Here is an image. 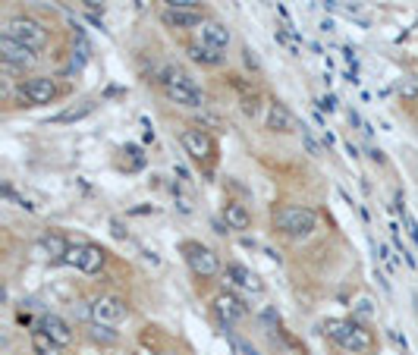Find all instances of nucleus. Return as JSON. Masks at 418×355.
I'll return each mask as SVG.
<instances>
[{
    "mask_svg": "<svg viewBox=\"0 0 418 355\" xmlns=\"http://www.w3.org/2000/svg\"><path fill=\"white\" fill-rule=\"evenodd\" d=\"M321 327H324V336H327V340H334L336 346L352 352V355H368L374 349V333L365 327V324L355 321V317H330V321H324Z\"/></svg>",
    "mask_w": 418,
    "mask_h": 355,
    "instance_id": "obj_1",
    "label": "nucleus"
},
{
    "mask_svg": "<svg viewBox=\"0 0 418 355\" xmlns=\"http://www.w3.org/2000/svg\"><path fill=\"white\" fill-rule=\"evenodd\" d=\"M161 89H164V95L170 98L173 104H183V107H202L204 104V95L195 85V79H192L189 73L177 70V66H167V70L161 73Z\"/></svg>",
    "mask_w": 418,
    "mask_h": 355,
    "instance_id": "obj_2",
    "label": "nucleus"
},
{
    "mask_svg": "<svg viewBox=\"0 0 418 355\" xmlns=\"http://www.w3.org/2000/svg\"><path fill=\"white\" fill-rule=\"evenodd\" d=\"M274 229L290 239H305L318 229V214L305 204H283V208L274 214Z\"/></svg>",
    "mask_w": 418,
    "mask_h": 355,
    "instance_id": "obj_3",
    "label": "nucleus"
},
{
    "mask_svg": "<svg viewBox=\"0 0 418 355\" xmlns=\"http://www.w3.org/2000/svg\"><path fill=\"white\" fill-rule=\"evenodd\" d=\"M3 38H13V41H20V45H29V47H35V51H41V47H47V41H51V32H47L45 22L32 20V16H10V20L3 22Z\"/></svg>",
    "mask_w": 418,
    "mask_h": 355,
    "instance_id": "obj_4",
    "label": "nucleus"
},
{
    "mask_svg": "<svg viewBox=\"0 0 418 355\" xmlns=\"http://www.w3.org/2000/svg\"><path fill=\"white\" fill-rule=\"evenodd\" d=\"M179 145L195 164H211L217 158V142L204 126H186L179 133Z\"/></svg>",
    "mask_w": 418,
    "mask_h": 355,
    "instance_id": "obj_5",
    "label": "nucleus"
},
{
    "mask_svg": "<svg viewBox=\"0 0 418 355\" xmlns=\"http://www.w3.org/2000/svg\"><path fill=\"white\" fill-rule=\"evenodd\" d=\"M64 264L76 267V271H82V273H98L107 264V252H104L101 246H95V242H70Z\"/></svg>",
    "mask_w": 418,
    "mask_h": 355,
    "instance_id": "obj_6",
    "label": "nucleus"
},
{
    "mask_svg": "<svg viewBox=\"0 0 418 355\" xmlns=\"http://www.w3.org/2000/svg\"><path fill=\"white\" fill-rule=\"evenodd\" d=\"M179 248H183V258H186V264H189V271L195 273L198 280H211L221 273V258H217L208 246H202V242H183Z\"/></svg>",
    "mask_w": 418,
    "mask_h": 355,
    "instance_id": "obj_7",
    "label": "nucleus"
},
{
    "mask_svg": "<svg viewBox=\"0 0 418 355\" xmlns=\"http://www.w3.org/2000/svg\"><path fill=\"white\" fill-rule=\"evenodd\" d=\"M20 95L29 107H41V104H51L54 98L60 95V89L51 76H32V79H22L20 82Z\"/></svg>",
    "mask_w": 418,
    "mask_h": 355,
    "instance_id": "obj_8",
    "label": "nucleus"
},
{
    "mask_svg": "<svg viewBox=\"0 0 418 355\" xmlns=\"http://www.w3.org/2000/svg\"><path fill=\"white\" fill-rule=\"evenodd\" d=\"M129 317V305L120 296H98L91 302V321L104 324V327H117Z\"/></svg>",
    "mask_w": 418,
    "mask_h": 355,
    "instance_id": "obj_9",
    "label": "nucleus"
},
{
    "mask_svg": "<svg viewBox=\"0 0 418 355\" xmlns=\"http://www.w3.org/2000/svg\"><path fill=\"white\" fill-rule=\"evenodd\" d=\"M0 57L7 66H16V70H29V66L38 63V51L29 45H20L13 38H0Z\"/></svg>",
    "mask_w": 418,
    "mask_h": 355,
    "instance_id": "obj_10",
    "label": "nucleus"
},
{
    "mask_svg": "<svg viewBox=\"0 0 418 355\" xmlns=\"http://www.w3.org/2000/svg\"><path fill=\"white\" fill-rule=\"evenodd\" d=\"M214 315L221 317V324L223 327H230V324H236V321H242V317L248 315V308H246V302H242L239 296H233V292H217L214 296Z\"/></svg>",
    "mask_w": 418,
    "mask_h": 355,
    "instance_id": "obj_11",
    "label": "nucleus"
},
{
    "mask_svg": "<svg viewBox=\"0 0 418 355\" xmlns=\"http://www.w3.org/2000/svg\"><path fill=\"white\" fill-rule=\"evenodd\" d=\"M208 16H202V10H170L167 7L161 13V22L167 29H179V32H189V29H202V22Z\"/></svg>",
    "mask_w": 418,
    "mask_h": 355,
    "instance_id": "obj_12",
    "label": "nucleus"
},
{
    "mask_svg": "<svg viewBox=\"0 0 418 355\" xmlns=\"http://www.w3.org/2000/svg\"><path fill=\"white\" fill-rule=\"evenodd\" d=\"M198 32H202V45L214 47V51H227V47H230V41H233V35H230V29L223 26L221 20H204Z\"/></svg>",
    "mask_w": 418,
    "mask_h": 355,
    "instance_id": "obj_13",
    "label": "nucleus"
},
{
    "mask_svg": "<svg viewBox=\"0 0 418 355\" xmlns=\"http://www.w3.org/2000/svg\"><path fill=\"white\" fill-rule=\"evenodd\" d=\"M38 327L45 330V333L51 336L54 342H60V346H64V349L76 342V333H73V327H70V324H66L60 315H45V317H41V321H38Z\"/></svg>",
    "mask_w": 418,
    "mask_h": 355,
    "instance_id": "obj_14",
    "label": "nucleus"
},
{
    "mask_svg": "<svg viewBox=\"0 0 418 355\" xmlns=\"http://www.w3.org/2000/svg\"><path fill=\"white\" fill-rule=\"evenodd\" d=\"M227 280L233 286H239V289H246V292H255L258 296L261 289H264V283L258 280V273L255 271H248L246 264H239V261H233V264H227Z\"/></svg>",
    "mask_w": 418,
    "mask_h": 355,
    "instance_id": "obj_15",
    "label": "nucleus"
},
{
    "mask_svg": "<svg viewBox=\"0 0 418 355\" xmlns=\"http://www.w3.org/2000/svg\"><path fill=\"white\" fill-rule=\"evenodd\" d=\"M264 126L271 129V133H296L299 129V123H296V116L290 114V110L283 107V104H277L274 101L271 107H267V120H264Z\"/></svg>",
    "mask_w": 418,
    "mask_h": 355,
    "instance_id": "obj_16",
    "label": "nucleus"
},
{
    "mask_svg": "<svg viewBox=\"0 0 418 355\" xmlns=\"http://www.w3.org/2000/svg\"><path fill=\"white\" fill-rule=\"evenodd\" d=\"M223 220H227V229H236V233H242V229L252 227V214H248V208L246 204H239V202L223 204Z\"/></svg>",
    "mask_w": 418,
    "mask_h": 355,
    "instance_id": "obj_17",
    "label": "nucleus"
},
{
    "mask_svg": "<svg viewBox=\"0 0 418 355\" xmlns=\"http://www.w3.org/2000/svg\"><path fill=\"white\" fill-rule=\"evenodd\" d=\"M186 54H189L192 63H202V66H221L223 63V54L214 51L208 45H186Z\"/></svg>",
    "mask_w": 418,
    "mask_h": 355,
    "instance_id": "obj_18",
    "label": "nucleus"
},
{
    "mask_svg": "<svg viewBox=\"0 0 418 355\" xmlns=\"http://www.w3.org/2000/svg\"><path fill=\"white\" fill-rule=\"evenodd\" d=\"M29 342H32V352H35V355H64V346H60V342H54L41 327L32 330Z\"/></svg>",
    "mask_w": 418,
    "mask_h": 355,
    "instance_id": "obj_19",
    "label": "nucleus"
},
{
    "mask_svg": "<svg viewBox=\"0 0 418 355\" xmlns=\"http://www.w3.org/2000/svg\"><path fill=\"white\" fill-rule=\"evenodd\" d=\"M41 248H45V252L51 255L54 261H64V258H66V248H70V242H66L60 233H45V236H41Z\"/></svg>",
    "mask_w": 418,
    "mask_h": 355,
    "instance_id": "obj_20",
    "label": "nucleus"
},
{
    "mask_svg": "<svg viewBox=\"0 0 418 355\" xmlns=\"http://www.w3.org/2000/svg\"><path fill=\"white\" fill-rule=\"evenodd\" d=\"M95 107H98V101H82L79 107H70V110H64V114H57L54 116V123H79L89 114H95Z\"/></svg>",
    "mask_w": 418,
    "mask_h": 355,
    "instance_id": "obj_21",
    "label": "nucleus"
},
{
    "mask_svg": "<svg viewBox=\"0 0 418 355\" xmlns=\"http://www.w3.org/2000/svg\"><path fill=\"white\" fill-rule=\"evenodd\" d=\"M91 340L110 346V342H117V333H110V327H104V324H91Z\"/></svg>",
    "mask_w": 418,
    "mask_h": 355,
    "instance_id": "obj_22",
    "label": "nucleus"
},
{
    "mask_svg": "<svg viewBox=\"0 0 418 355\" xmlns=\"http://www.w3.org/2000/svg\"><path fill=\"white\" fill-rule=\"evenodd\" d=\"M302 142H305V148H308V154H311V158H321V145H318V142H315V135H311V129L308 126H302Z\"/></svg>",
    "mask_w": 418,
    "mask_h": 355,
    "instance_id": "obj_23",
    "label": "nucleus"
},
{
    "mask_svg": "<svg viewBox=\"0 0 418 355\" xmlns=\"http://www.w3.org/2000/svg\"><path fill=\"white\" fill-rule=\"evenodd\" d=\"M170 10H202V0H161Z\"/></svg>",
    "mask_w": 418,
    "mask_h": 355,
    "instance_id": "obj_24",
    "label": "nucleus"
},
{
    "mask_svg": "<svg viewBox=\"0 0 418 355\" xmlns=\"http://www.w3.org/2000/svg\"><path fill=\"white\" fill-rule=\"evenodd\" d=\"M399 214H403V220H405V229H409V239H412V242H415V246H418V223H415V217H412V214H409V211H405V208L399 211Z\"/></svg>",
    "mask_w": 418,
    "mask_h": 355,
    "instance_id": "obj_25",
    "label": "nucleus"
},
{
    "mask_svg": "<svg viewBox=\"0 0 418 355\" xmlns=\"http://www.w3.org/2000/svg\"><path fill=\"white\" fill-rule=\"evenodd\" d=\"M3 195H7L10 202L16 204V208H22V211H32V204H29L26 198H20V195H16V189H13V186H3Z\"/></svg>",
    "mask_w": 418,
    "mask_h": 355,
    "instance_id": "obj_26",
    "label": "nucleus"
},
{
    "mask_svg": "<svg viewBox=\"0 0 418 355\" xmlns=\"http://www.w3.org/2000/svg\"><path fill=\"white\" fill-rule=\"evenodd\" d=\"M277 41L283 47H290V54H299V45H296V38L292 35H286V32H277Z\"/></svg>",
    "mask_w": 418,
    "mask_h": 355,
    "instance_id": "obj_27",
    "label": "nucleus"
},
{
    "mask_svg": "<svg viewBox=\"0 0 418 355\" xmlns=\"http://www.w3.org/2000/svg\"><path fill=\"white\" fill-rule=\"evenodd\" d=\"M321 110H327V114H330V110H336V98H334V95L321 98Z\"/></svg>",
    "mask_w": 418,
    "mask_h": 355,
    "instance_id": "obj_28",
    "label": "nucleus"
},
{
    "mask_svg": "<svg viewBox=\"0 0 418 355\" xmlns=\"http://www.w3.org/2000/svg\"><path fill=\"white\" fill-rule=\"evenodd\" d=\"M233 342H236V349H239L242 355H258V352H255L252 346H248V342H242V340H233Z\"/></svg>",
    "mask_w": 418,
    "mask_h": 355,
    "instance_id": "obj_29",
    "label": "nucleus"
},
{
    "mask_svg": "<svg viewBox=\"0 0 418 355\" xmlns=\"http://www.w3.org/2000/svg\"><path fill=\"white\" fill-rule=\"evenodd\" d=\"M82 3H85L89 10H101V7H104V0H82Z\"/></svg>",
    "mask_w": 418,
    "mask_h": 355,
    "instance_id": "obj_30",
    "label": "nucleus"
},
{
    "mask_svg": "<svg viewBox=\"0 0 418 355\" xmlns=\"http://www.w3.org/2000/svg\"><path fill=\"white\" fill-rule=\"evenodd\" d=\"M126 355H129V352H126Z\"/></svg>",
    "mask_w": 418,
    "mask_h": 355,
    "instance_id": "obj_31",
    "label": "nucleus"
}]
</instances>
